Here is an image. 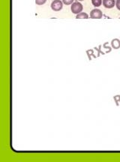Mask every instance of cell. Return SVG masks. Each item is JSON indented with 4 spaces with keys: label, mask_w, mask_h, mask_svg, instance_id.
I'll return each instance as SVG.
<instances>
[{
    "label": "cell",
    "mask_w": 120,
    "mask_h": 162,
    "mask_svg": "<svg viewBox=\"0 0 120 162\" xmlns=\"http://www.w3.org/2000/svg\"><path fill=\"white\" fill-rule=\"evenodd\" d=\"M78 1H80V2H81V1H84V0H78Z\"/></svg>",
    "instance_id": "obj_11"
},
{
    "label": "cell",
    "mask_w": 120,
    "mask_h": 162,
    "mask_svg": "<svg viewBox=\"0 0 120 162\" xmlns=\"http://www.w3.org/2000/svg\"><path fill=\"white\" fill-rule=\"evenodd\" d=\"M116 6L118 10L120 11V0H116Z\"/></svg>",
    "instance_id": "obj_10"
},
{
    "label": "cell",
    "mask_w": 120,
    "mask_h": 162,
    "mask_svg": "<svg viewBox=\"0 0 120 162\" xmlns=\"http://www.w3.org/2000/svg\"><path fill=\"white\" fill-rule=\"evenodd\" d=\"M63 8V2L61 0H54L51 3V8L54 11H60Z\"/></svg>",
    "instance_id": "obj_2"
},
{
    "label": "cell",
    "mask_w": 120,
    "mask_h": 162,
    "mask_svg": "<svg viewBox=\"0 0 120 162\" xmlns=\"http://www.w3.org/2000/svg\"><path fill=\"white\" fill-rule=\"evenodd\" d=\"M102 2H103L102 0H92V4L94 5L95 7L101 6Z\"/></svg>",
    "instance_id": "obj_7"
},
{
    "label": "cell",
    "mask_w": 120,
    "mask_h": 162,
    "mask_svg": "<svg viewBox=\"0 0 120 162\" xmlns=\"http://www.w3.org/2000/svg\"><path fill=\"white\" fill-rule=\"evenodd\" d=\"M76 18L77 19H88V18H89V15H88L87 13L81 12V13L77 14Z\"/></svg>",
    "instance_id": "obj_6"
},
{
    "label": "cell",
    "mask_w": 120,
    "mask_h": 162,
    "mask_svg": "<svg viewBox=\"0 0 120 162\" xmlns=\"http://www.w3.org/2000/svg\"><path fill=\"white\" fill-rule=\"evenodd\" d=\"M74 0H62V2L63 4H65L66 5H72L74 3Z\"/></svg>",
    "instance_id": "obj_8"
},
{
    "label": "cell",
    "mask_w": 120,
    "mask_h": 162,
    "mask_svg": "<svg viewBox=\"0 0 120 162\" xmlns=\"http://www.w3.org/2000/svg\"><path fill=\"white\" fill-rule=\"evenodd\" d=\"M103 17V14L100 9L95 8L90 12V17L92 19H101Z\"/></svg>",
    "instance_id": "obj_3"
},
{
    "label": "cell",
    "mask_w": 120,
    "mask_h": 162,
    "mask_svg": "<svg viewBox=\"0 0 120 162\" xmlns=\"http://www.w3.org/2000/svg\"><path fill=\"white\" fill-rule=\"evenodd\" d=\"M111 44H112V47L114 49H119L120 47V41L119 39H114L111 42Z\"/></svg>",
    "instance_id": "obj_5"
},
{
    "label": "cell",
    "mask_w": 120,
    "mask_h": 162,
    "mask_svg": "<svg viewBox=\"0 0 120 162\" xmlns=\"http://www.w3.org/2000/svg\"><path fill=\"white\" fill-rule=\"evenodd\" d=\"M83 9V5H82L80 2H75L73 3L71 6V12L74 14H78L81 13Z\"/></svg>",
    "instance_id": "obj_1"
},
{
    "label": "cell",
    "mask_w": 120,
    "mask_h": 162,
    "mask_svg": "<svg viewBox=\"0 0 120 162\" xmlns=\"http://www.w3.org/2000/svg\"><path fill=\"white\" fill-rule=\"evenodd\" d=\"M115 0H103V5L106 8H112L115 6Z\"/></svg>",
    "instance_id": "obj_4"
},
{
    "label": "cell",
    "mask_w": 120,
    "mask_h": 162,
    "mask_svg": "<svg viewBox=\"0 0 120 162\" xmlns=\"http://www.w3.org/2000/svg\"><path fill=\"white\" fill-rule=\"evenodd\" d=\"M47 0H35V3L38 5H42L45 4Z\"/></svg>",
    "instance_id": "obj_9"
}]
</instances>
